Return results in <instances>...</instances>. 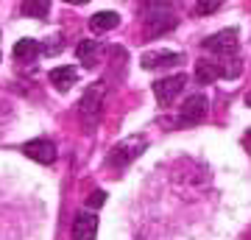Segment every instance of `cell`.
I'll return each instance as SVG.
<instances>
[{
    "label": "cell",
    "instance_id": "cell-9",
    "mask_svg": "<svg viewBox=\"0 0 251 240\" xmlns=\"http://www.w3.org/2000/svg\"><path fill=\"white\" fill-rule=\"evenodd\" d=\"M48 79H50V84H53L59 92H67V89L78 81V70H75V67H70V64H64V67H53Z\"/></svg>",
    "mask_w": 251,
    "mask_h": 240
},
{
    "label": "cell",
    "instance_id": "cell-20",
    "mask_svg": "<svg viewBox=\"0 0 251 240\" xmlns=\"http://www.w3.org/2000/svg\"><path fill=\"white\" fill-rule=\"evenodd\" d=\"M64 3H70V6H84V3H90V0H64Z\"/></svg>",
    "mask_w": 251,
    "mask_h": 240
},
{
    "label": "cell",
    "instance_id": "cell-11",
    "mask_svg": "<svg viewBox=\"0 0 251 240\" xmlns=\"http://www.w3.org/2000/svg\"><path fill=\"white\" fill-rule=\"evenodd\" d=\"M75 53H78V62H84V67H95L100 62V45L95 39H84L78 42Z\"/></svg>",
    "mask_w": 251,
    "mask_h": 240
},
{
    "label": "cell",
    "instance_id": "cell-12",
    "mask_svg": "<svg viewBox=\"0 0 251 240\" xmlns=\"http://www.w3.org/2000/svg\"><path fill=\"white\" fill-rule=\"evenodd\" d=\"M120 26V14L117 11H98L90 17V28L95 34H103V31H112V28Z\"/></svg>",
    "mask_w": 251,
    "mask_h": 240
},
{
    "label": "cell",
    "instance_id": "cell-10",
    "mask_svg": "<svg viewBox=\"0 0 251 240\" xmlns=\"http://www.w3.org/2000/svg\"><path fill=\"white\" fill-rule=\"evenodd\" d=\"M184 62L181 53H173V51H159V53H145L143 56V67L145 70H153V67H173V64Z\"/></svg>",
    "mask_w": 251,
    "mask_h": 240
},
{
    "label": "cell",
    "instance_id": "cell-21",
    "mask_svg": "<svg viewBox=\"0 0 251 240\" xmlns=\"http://www.w3.org/2000/svg\"><path fill=\"white\" fill-rule=\"evenodd\" d=\"M246 107H251V92H249V95H246Z\"/></svg>",
    "mask_w": 251,
    "mask_h": 240
},
{
    "label": "cell",
    "instance_id": "cell-17",
    "mask_svg": "<svg viewBox=\"0 0 251 240\" xmlns=\"http://www.w3.org/2000/svg\"><path fill=\"white\" fill-rule=\"evenodd\" d=\"M103 204H106V193L103 190H92L90 196H87V210H98Z\"/></svg>",
    "mask_w": 251,
    "mask_h": 240
},
{
    "label": "cell",
    "instance_id": "cell-2",
    "mask_svg": "<svg viewBox=\"0 0 251 240\" xmlns=\"http://www.w3.org/2000/svg\"><path fill=\"white\" fill-rule=\"evenodd\" d=\"M100 104H103V87L95 84L84 92V98L78 104V117H81V126L84 129H92V126L98 123L100 117Z\"/></svg>",
    "mask_w": 251,
    "mask_h": 240
},
{
    "label": "cell",
    "instance_id": "cell-19",
    "mask_svg": "<svg viewBox=\"0 0 251 240\" xmlns=\"http://www.w3.org/2000/svg\"><path fill=\"white\" fill-rule=\"evenodd\" d=\"M243 142H246V148H249V154H251V129L246 132V137H243Z\"/></svg>",
    "mask_w": 251,
    "mask_h": 240
},
{
    "label": "cell",
    "instance_id": "cell-13",
    "mask_svg": "<svg viewBox=\"0 0 251 240\" xmlns=\"http://www.w3.org/2000/svg\"><path fill=\"white\" fill-rule=\"evenodd\" d=\"M36 56H39V42L36 39H31V36L17 39V45H14V59H20V62H34Z\"/></svg>",
    "mask_w": 251,
    "mask_h": 240
},
{
    "label": "cell",
    "instance_id": "cell-4",
    "mask_svg": "<svg viewBox=\"0 0 251 240\" xmlns=\"http://www.w3.org/2000/svg\"><path fill=\"white\" fill-rule=\"evenodd\" d=\"M237 45H240V39H237V28H224V31L212 34L209 39H204V51L215 53L218 59H226V56L237 53Z\"/></svg>",
    "mask_w": 251,
    "mask_h": 240
},
{
    "label": "cell",
    "instance_id": "cell-3",
    "mask_svg": "<svg viewBox=\"0 0 251 240\" xmlns=\"http://www.w3.org/2000/svg\"><path fill=\"white\" fill-rule=\"evenodd\" d=\"M176 28V14H173L165 3H156L148 14H145V36H159Z\"/></svg>",
    "mask_w": 251,
    "mask_h": 240
},
{
    "label": "cell",
    "instance_id": "cell-18",
    "mask_svg": "<svg viewBox=\"0 0 251 240\" xmlns=\"http://www.w3.org/2000/svg\"><path fill=\"white\" fill-rule=\"evenodd\" d=\"M196 9L201 14H212V11L221 9V0H196Z\"/></svg>",
    "mask_w": 251,
    "mask_h": 240
},
{
    "label": "cell",
    "instance_id": "cell-8",
    "mask_svg": "<svg viewBox=\"0 0 251 240\" xmlns=\"http://www.w3.org/2000/svg\"><path fill=\"white\" fill-rule=\"evenodd\" d=\"M95 235H98V218H95V213L84 210V213L75 215V221H73V240H95Z\"/></svg>",
    "mask_w": 251,
    "mask_h": 240
},
{
    "label": "cell",
    "instance_id": "cell-7",
    "mask_svg": "<svg viewBox=\"0 0 251 240\" xmlns=\"http://www.w3.org/2000/svg\"><path fill=\"white\" fill-rule=\"evenodd\" d=\"M23 154H25L28 160L39 162V165H53L56 162V145L45 137H39V140H28L23 145Z\"/></svg>",
    "mask_w": 251,
    "mask_h": 240
},
{
    "label": "cell",
    "instance_id": "cell-14",
    "mask_svg": "<svg viewBox=\"0 0 251 240\" xmlns=\"http://www.w3.org/2000/svg\"><path fill=\"white\" fill-rule=\"evenodd\" d=\"M48 11H50V0H23V14L25 17L42 20L48 17Z\"/></svg>",
    "mask_w": 251,
    "mask_h": 240
},
{
    "label": "cell",
    "instance_id": "cell-15",
    "mask_svg": "<svg viewBox=\"0 0 251 240\" xmlns=\"http://www.w3.org/2000/svg\"><path fill=\"white\" fill-rule=\"evenodd\" d=\"M196 79H198V84H212L215 79H221L218 62H198L196 64Z\"/></svg>",
    "mask_w": 251,
    "mask_h": 240
},
{
    "label": "cell",
    "instance_id": "cell-1",
    "mask_svg": "<svg viewBox=\"0 0 251 240\" xmlns=\"http://www.w3.org/2000/svg\"><path fill=\"white\" fill-rule=\"evenodd\" d=\"M148 148V140L145 137H126V140H120L112 148V154H109V165H115V168H126L128 162H134L140 154Z\"/></svg>",
    "mask_w": 251,
    "mask_h": 240
},
{
    "label": "cell",
    "instance_id": "cell-16",
    "mask_svg": "<svg viewBox=\"0 0 251 240\" xmlns=\"http://www.w3.org/2000/svg\"><path fill=\"white\" fill-rule=\"evenodd\" d=\"M62 48H64V39H62V34H56V36H50V42H45L39 51H42L45 56H56Z\"/></svg>",
    "mask_w": 251,
    "mask_h": 240
},
{
    "label": "cell",
    "instance_id": "cell-6",
    "mask_svg": "<svg viewBox=\"0 0 251 240\" xmlns=\"http://www.w3.org/2000/svg\"><path fill=\"white\" fill-rule=\"evenodd\" d=\"M204 117H206V98H204V95H190V98L181 104L179 126L190 129V126H198Z\"/></svg>",
    "mask_w": 251,
    "mask_h": 240
},
{
    "label": "cell",
    "instance_id": "cell-5",
    "mask_svg": "<svg viewBox=\"0 0 251 240\" xmlns=\"http://www.w3.org/2000/svg\"><path fill=\"white\" fill-rule=\"evenodd\" d=\"M184 84H187V76L184 73H176V76H168V79L156 81L153 84V95L159 101V107H171L173 101H176V95L184 89Z\"/></svg>",
    "mask_w": 251,
    "mask_h": 240
}]
</instances>
